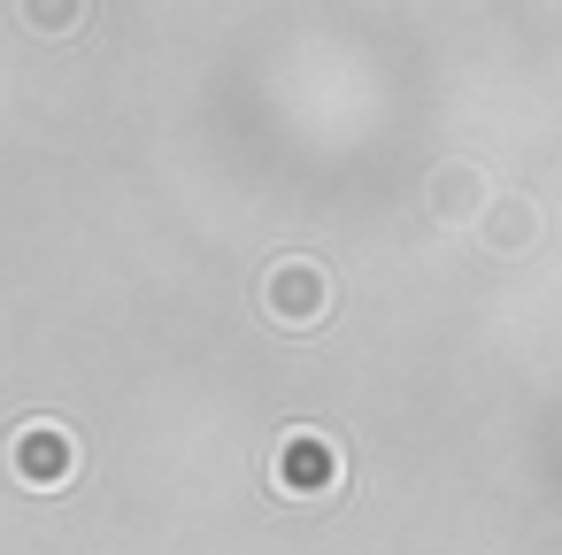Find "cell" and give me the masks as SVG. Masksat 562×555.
Masks as SVG:
<instances>
[{
	"mask_svg": "<svg viewBox=\"0 0 562 555\" xmlns=\"http://www.w3.org/2000/svg\"><path fill=\"white\" fill-rule=\"evenodd\" d=\"M270 486H278L285 501H331V493L347 486L339 440H331V432H308V424L278 432V447H270Z\"/></svg>",
	"mask_w": 562,
	"mask_h": 555,
	"instance_id": "cell-1",
	"label": "cell"
},
{
	"mask_svg": "<svg viewBox=\"0 0 562 555\" xmlns=\"http://www.w3.org/2000/svg\"><path fill=\"white\" fill-rule=\"evenodd\" d=\"M9 470H16V486H32V493H63V486H78V470H86V447H78V432L55 424V417H24V424L9 432Z\"/></svg>",
	"mask_w": 562,
	"mask_h": 555,
	"instance_id": "cell-2",
	"label": "cell"
},
{
	"mask_svg": "<svg viewBox=\"0 0 562 555\" xmlns=\"http://www.w3.org/2000/svg\"><path fill=\"white\" fill-rule=\"evenodd\" d=\"M262 317H270V324H285V332L324 324V317H331V270H324V263H308V255L270 263V270H262Z\"/></svg>",
	"mask_w": 562,
	"mask_h": 555,
	"instance_id": "cell-3",
	"label": "cell"
},
{
	"mask_svg": "<svg viewBox=\"0 0 562 555\" xmlns=\"http://www.w3.org/2000/svg\"><path fill=\"white\" fill-rule=\"evenodd\" d=\"M493 193H501V186H493L477 163H439V170L424 178V209H431V224H447V232H462V224H485Z\"/></svg>",
	"mask_w": 562,
	"mask_h": 555,
	"instance_id": "cell-4",
	"label": "cell"
},
{
	"mask_svg": "<svg viewBox=\"0 0 562 555\" xmlns=\"http://www.w3.org/2000/svg\"><path fill=\"white\" fill-rule=\"evenodd\" d=\"M477 240H485L493 255H524V247L539 240V201L516 193V186H501L493 209H485V224H477Z\"/></svg>",
	"mask_w": 562,
	"mask_h": 555,
	"instance_id": "cell-5",
	"label": "cell"
},
{
	"mask_svg": "<svg viewBox=\"0 0 562 555\" xmlns=\"http://www.w3.org/2000/svg\"><path fill=\"white\" fill-rule=\"evenodd\" d=\"M16 16L32 40H70L86 24V0H16Z\"/></svg>",
	"mask_w": 562,
	"mask_h": 555,
	"instance_id": "cell-6",
	"label": "cell"
}]
</instances>
